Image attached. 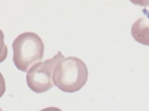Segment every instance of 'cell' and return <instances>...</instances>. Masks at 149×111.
Here are the masks:
<instances>
[{
  "label": "cell",
  "mask_w": 149,
  "mask_h": 111,
  "mask_svg": "<svg viewBox=\"0 0 149 111\" xmlns=\"http://www.w3.org/2000/svg\"><path fill=\"white\" fill-rule=\"evenodd\" d=\"M88 77V70L86 63L74 56L60 60L52 72L53 85L68 93H73L83 88Z\"/></svg>",
  "instance_id": "obj_1"
},
{
  "label": "cell",
  "mask_w": 149,
  "mask_h": 111,
  "mask_svg": "<svg viewBox=\"0 0 149 111\" xmlns=\"http://www.w3.org/2000/svg\"><path fill=\"white\" fill-rule=\"evenodd\" d=\"M13 51V60L15 67L23 72H28L32 66L42 62L45 46L38 34L27 31L14 39Z\"/></svg>",
  "instance_id": "obj_2"
},
{
  "label": "cell",
  "mask_w": 149,
  "mask_h": 111,
  "mask_svg": "<svg viewBox=\"0 0 149 111\" xmlns=\"http://www.w3.org/2000/svg\"><path fill=\"white\" fill-rule=\"evenodd\" d=\"M65 58L63 53L58 51L56 55L44 62L32 66L27 73V85L35 93H44L53 87L52 72L57 63Z\"/></svg>",
  "instance_id": "obj_3"
},
{
  "label": "cell",
  "mask_w": 149,
  "mask_h": 111,
  "mask_svg": "<svg viewBox=\"0 0 149 111\" xmlns=\"http://www.w3.org/2000/svg\"><path fill=\"white\" fill-rule=\"evenodd\" d=\"M132 35L136 41L148 46V21L144 18L137 20L132 26Z\"/></svg>",
  "instance_id": "obj_4"
},
{
  "label": "cell",
  "mask_w": 149,
  "mask_h": 111,
  "mask_svg": "<svg viewBox=\"0 0 149 111\" xmlns=\"http://www.w3.org/2000/svg\"><path fill=\"white\" fill-rule=\"evenodd\" d=\"M8 55V46L4 42V33L0 30V63L4 62Z\"/></svg>",
  "instance_id": "obj_5"
},
{
  "label": "cell",
  "mask_w": 149,
  "mask_h": 111,
  "mask_svg": "<svg viewBox=\"0 0 149 111\" xmlns=\"http://www.w3.org/2000/svg\"><path fill=\"white\" fill-rule=\"evenodd\" d=\"M6 91V83H5V79L3 77L2 73L0 72V98L4 95V93Z\"/></svg>",
  "instance_id": "obj_6"
},
{
  "label": "cell",
  "mask_w": 149,
  "mask_h": 111,
  "mask_svg": "<svg viewBox=\"0 0 149 111\" xmlns=\"http://www.w3.org/2000/svg\"><path fill=\"white\" fill-rule=\"evenodd\" d=\"M40 111H63V110H61L60 108H58V107H55V106H49V107H46L44 109H41Z\"/></svg>",
  "instance_id": "obj_7"
},
{
  "label": "cell",
  "mask_w": 149,
  "mask_h": 111,
  "mask_svg": "<svg viewBox=\"0 0 149 111\" xmlns=\"http://www.w3.org/2000/svg\"><path fill=\"white\" fill-rule=\"evenodd\" d=\"M0 111H3V110H2V108H1V107H0Z\"/></svg>",
  "instance_id": "obj_8"
}]
</instances>
